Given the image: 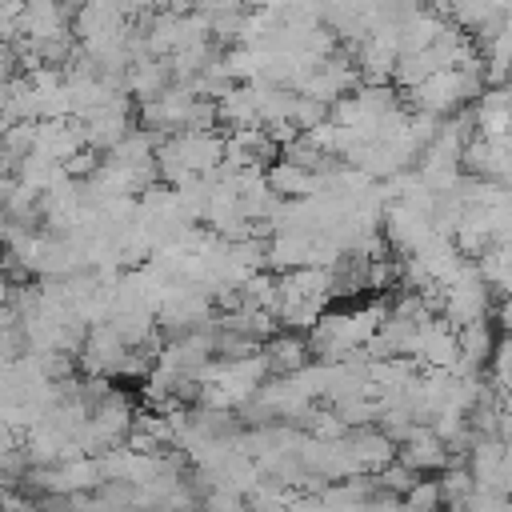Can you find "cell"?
Segmentation results:
<instances>
[{"label": "cell", "instance_id": "6da1fadb", "mask_svg": "<svg viewBox=\"0 0 512 512\" xmlns=\"http://www.w3.org/2000/svg\"><path fill=\"white\" fill-rule=\"evenodd\" d=\"M12 64H16V48H12V40H0V76H8Z\"/></svg>", "mask_w": 512, "mask_h": 512}]
</instances>
